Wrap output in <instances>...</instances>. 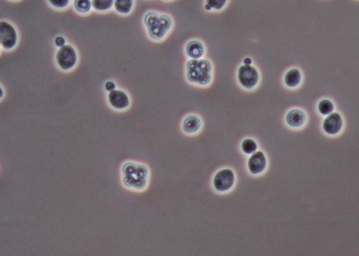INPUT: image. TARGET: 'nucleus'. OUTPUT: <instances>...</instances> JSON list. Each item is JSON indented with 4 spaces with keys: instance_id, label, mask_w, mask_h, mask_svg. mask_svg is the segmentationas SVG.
I'll use <instances>...</instances> for the list:
<instances>
[{
    "instance_id": "1",
    "label": "nucleus",
    "mask_w": 359,
    "mask_h": 256,
    "mask_svg": "<svg viewBox=\"0 0 359 256\" xmlns=\"http://www.w3.org/2000/svg\"><path fill=\"white\" fill-rule=\"evenodd\" d=\"M149 170L142 164L128 162L123 165L121 179L126 188L133 191H143L149 183Z\"/></svg>"
},
{
    "instance_id": "2",
    "label": "nucleus",
    "mask_w": 359,
    "mask_h": 256,
    "mask_svg": "<svg viewBox=\"0 0 359 256\" xmlns=\"http://www.w3.org/2000/svg\"><path fill=\"white\" fill-rule=\"evenodd\" d=\"M145 23L150 36L156 40L162 39L172 26V20L168 16L156 13H148L145 17Z\"/></svg>"
},
{
    "instance_id": "3",
    "label": "nucleus",
    "mask_w": 359,
    "mask_h": 256,
    "mask_svg": "<svg viewBox=\"0 0 359 256\" xmlns=\"http://www.w3.org/2000/svg\"><path fill=\"white\" fill-rule=\"evenodd\" d=\"M211 65L207 60H191L188 63V80L199 85H208L211 81Z\"/></svg>"
},
{
    "instance_id": "4",
    "label": "nucleus",
    "mask_w": 359,
    "mask_h": 256,
    "mask_svg": "<svg viewBox=\"0 0 359 256\" xmlns=\"http://www.w3.org/2000/svg\"><path fill=\"white\" fill-rule=\"evenodd\" d=\"M235 183V175L230 169L220 170L215 174L213 179V186L217 191L224 192L229 191L234 187Z\"/></svg>"
},
{
    "instance_id": "5",
    "label": "nucleus",
    "mask_w": 359,
    "mask_h": 256,
    "mask_svg": "<svg viewBox=\"0 0 359 256\" xmlns=\"http://www.w3.org/2000/svg\"><path fill=\"white\" fill-rule=\"evenodd\" d=\"M238 79L242 86L251 89L258 84L259 75L258 71L253 67L244 65L239 68Z\"/></svg>"
},
{
    "instance_id": "6",
    "label": "nucleus",
    "mask_w": 359,
    "mask_h": 256,
    "mask_svg": "<svg viewBox=\"0 0 359 256\" xmlns=\"http://www.w3.org/2000/svg\"><path fill=\"white\" fill-rule=\"evenodd\" d=\"M57 63L60 68L68 70L73 68L76 64V51L71 46L65 45L59 49L57 55Z\"/></svg>"
},
{
    "instance_id": "7",
    "label": "nucleus",
    "mask_w": 359,
    "mask_h": 256,
    "mask_svg": "<svg viewBox=\"0 0 359 256\" xmlns=\"http://www.w3.org/2000/svg\"><path fill=\"white\" fill-rule=\"evenodd\" d=\"M17 34L14 27L7 22L0 23V42L4 49H10L15 47Z\"/></svg>"
},
{
    "instance_id": "8",
    "label": "nucleus",
    "mask_w": 359,
    "mask_h": 256,
    "mask_svg": "<svg viewBox=\"0 0 359 256\" xmlns=\"http://www.w3.org/2000/svg\"><path fill=\"white\" fill-rule=\"evenodd\" d=\"M343 120L340 114L332 113L328 116L323 122V130L327 134L335 135L338 134L342 130Z\"/></svg>"
},
{
    "instance_id": "9",
    "label": "nucleus",
    "mask_w": 359,
    "mask_h": 256,
    "mask_svg": "<svg viewBox=\"0 0 359 256\" xmlns=\"http://www.w3.org/2000/svg\"><path fill=\"white\" fill-rule=\"evenodd\" d=\"M265 155L262 152H256L252 154L248 162V168L251 174H261L266 168Z\"/></svg>"
},
{
    "instance_id": "10",
    "label": "nucleus",
    "mask_w": 359,
    "mask_h": 256,
    "mask_svg": "<svg viewBox=\"0 0 359 256\" xmlns=\"http://www.w3.org/2000/svg\"><path fill=\"white\" fill-rule=\"evenodd\" d=\"M108 100L110 104L115 109H125L129 105V97L122 90H114L110 92Z\"/></svg>"
},
{
    "instance_id": "11",
    "label": "nucleus",
    "mask_w": 359,
    "mask_h": 256,
    "mask_svg": "<svg viewBox=\"0 0 359 256\" xmlns=\"http://www.w3.org/2000/svg\"><path fill=\"white\" fill-rule=\"evenodd\" d=\"M286 122L292 128H300L305 123V114L299 109H293L287 114Z\"/></svg>"
},
{
    "instance_id": "12",
    "label": "nucleus",
    "mask_w": 359,
    "mask_h": 256,
    "mask_svg": "<svg viewBox=\"0 0 359 256\" xmlns=\"http://www.w3.org/2000/svg\"><path fill=\"white\" fill-rule=\"evenodd\" d=\"M183 127L186 133L194 134L200 130L202 127V122L200 119L196 116H189L185 119Z\"/></svg>"
},
{
    "instance_id": "13",
    "label": "nucleus",
    "mask_w": 359,
    "mask_h": 256,
    "mask_svg": "<svg viewBox=\"0 0 359 256\" xmlns=\"http://www.w3.org/2000/svg\"><path fill=\"white\" fill-rule=\"evenodd\" d=\"M186 52L188 56L193 60H199L204 53L203 45L198 41H190L187 46Z\"/></svg>"
},
{
    "instance_id": "14",
    "label": "nucleus",
    "mask_w": 359,
    "mask_h": 256,
    "mask_svg": "<svg viewBox=\"0 0 359 256\" xmlns=\"http://www.w3.org/2000/svg\"><path fill=\"white\" fill-rule=\"evenodd\" d=\"M302 76L301 71L297 69H290L285 76V84L287 86L295 87L301 84Z\"/></svg>"
},
{
    "instance_id": "15",
    "label": "nucleus",
    "mask_w": 359,
    "mask_h": 256,
    "mask_svg": "<svg viewBox=\"0 0 359 256\" xmlns=\"http://www.w3.org/2000/svg\"><path fill=\"white\" fill-rule=\"evenodd\" d=\"M114 3V7L118 12L128 14L130 12L133 2L132 0H116Z\"/></svg>"
},
{
    "instance_id": "16",
    "label": "nucleus",
    "mask_w": 359,
    "mask_h": 256,
    "mask_svg": "<svg viewBox=\"0 0 359 256\" xmlns=\"http://www.w3.org/2000/svg\"><path fill=\"white\" fill-rule=\"evenodd\" d=\"M318 109L322 115H330L334 110V105L330 100H323L319 102Z\"/></svg>"
},
{
    "instance_id": "17",
    "label": "nucleus",
    "mask_w": 359,
    "mask_h": 256,
    "mask_svg": "<svg viewBox=\"0 0 359 256\" xmlns=\"http://www.w3.org/2000/svg\"><path fill=\"white\" fill-rule=\"evenodd\" d=\"M242 150L245 154H253L256 152L258 149V145L254 140L251 139H246L244 140L242 144Z\"/></svg>"
},
{
    "instance_id": "18",
    "label": "nucleus",
    "mask_w": 359,
    "mask_h": 256,
    "mask_svg": "<svg viewBox=\"0 0 359 256\" xmlns=\"http://www.w3.org/2000/svg\"><path fill=\"white\" fill-rule=\"evenodd\" d=\"M75 6L78 12L87 13L92 7V2L88 0H76L75 1Z\"/></svg>"
},
{
    "instance_id": "19",
    "label": "nucleus",
    "mask_w": 359,
    "mask_h": 256,
    "mask_svg": "<svg viewBox=\"0 0 359 256\" xmlns=\"http://www.w3.org/2000/svg\"><path fill=\"white\" fill-rule=\"evenodd\" d=\"M113 1H103V0H94L92 1V5L95 9L99 11L108 10L113 6Z\"/></svg>"
},
{
    "instance_id": "20",
    "label": "nucleus",
    "mask_w": 359,
    "mask_h": 256,
    "mask_svg": "<svg viewBox=\"0 0 359 256\" xmlns=\"http://www.w3.org/2000/svg\"><path fill=\"white\" fill-rule=\"evenodd\" d=\"M207 5L206 6V9L207 10H210L212 8L216 9H220L224 6L226 4V1H207Z\"/></svg>"
},
{
    "instance_id": "21",
    "label": "nucleus",
    "mask_w": 359,
    "mask_h": 256,
    "mask_svg": "<svg viewBox=\"0 0 359 256\" xmlns=\"http://www.w3.org/2000/svg\"><path fill=\"white\" fill-rule=\"evenodd\" d=\"M49 2L56 7L63 8L68 5L69 1L68 0H52V1H49Z\"/></svg>"
},
{
    "instance_id": "22",
    "label": "nucleus",
    "mask_w": 359,
    "mask_h": 256,
    "mask_svg": "<svg viewBox=\"0 0 359 256\" xmlns=\"http://www.w3.org/2000/svg\"><path fill=\"white\" fill-rule=\"evenodd\" d=\"M55 43L56 44H57V46H58V47H60V48L64 47V46H65V39H64L63 37H62V36H58V37L56 39Z\"/></svg>"
},
{
    "instance_id": "23",
    "label": "nucleus",
    "mask_w": 359,
    "mask_h": 256,
    "mask_svg": "<svg viewBox=\"0 0 359 256\" xmlns=\"http://www.w3.org/2000/svg\"><path fill=\"white\" fill-rule=\"evenodd\" d=\"M105 88H106V90H108V91H113V90H114V88H115V84L112 82H108L105 84Z\"/></svg>"
},
{
    "instance_id": "24",
    "label": "nucleus",
    "mask_w": 359,
    "mask_h": 256,
    "mask_svg": "<svg viewBox=\"0 0 359 256\" xmlns=\"http://www.w3.org/2000/svg\"><path fill=\"white\" fill-rule=\"evenodd\" d=\"M251 60L249 58H246L245 59V60H244V64L246 65H250L251 64Z\"/></svg>"
}]
</instances>
